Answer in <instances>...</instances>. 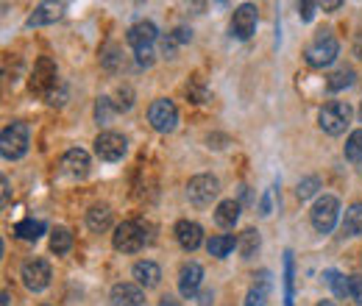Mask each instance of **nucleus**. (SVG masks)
<instances>
[{"mask_svg": "<svg viewBox=\"0 0 362 306\" xmlns=\"http://www.w3.org/2000/svg\"><path fill=\"white\" fill-rule=\"evenodd\" d=\"M351 278V298L362 304V276H349Z\"/></svg>", "mask_w": 362, "mask_h": 306, "instance_id": "nucleus-33", "label": "nucleus"}, {"mask_svg": "<svg viewBox=\"0 0 362 306\" xmlns=\"http://www.w3.org/2000/svg\"><path fill=\"white\" fill-rule=\"evenodd\" d=\"M221 192V181L215 175H195L187 184V195L195 206H209Z\"/></svg>", "mask_w": 362, "mask_h": 306, "instance_id": "nucleus-7", "label": "nucleus"}, {"mask_svg": "<svg viewBox=\"0 0 362 306\" xmlns=\"http://www.w3.org/2000/svg\"><path fill=\"white\" fill-rule=\"evenodd\" d=\"M320 8H329V11H334V8H340V0H332V3H320Z\"/></svg>", "mask_w": 362, "mask_h": 306, "instance_id": "nucleus-39", "label": "nucleus"}, {"mask_svg": "<svg viewBox=\"0 0 362 306\" xmlns=\"http://www.w3.org/2000/svg\"><path fill=\"white\" fill-rule=\"evenodd\" d=\"M354 84V70H337V73H332L329 76V81H326V87H329V92H340V89L351 87Z\"/></svg>", "mask_w": 362, "mask_h": 306, "instance_id": "nucleus-27", "label": "nucleus"}, {"mask_svg": "<svg viewBox=\"0 0 362 306\" xmlns=\"http://www.w3.org/2000/svg\"><path fill=\"white\" fill-rule=\"evenodd\" d=\"M265 295H268V273H265V281L259 287H251V293L245 298V306H265Z\"/></svg>", "mask_w": 362, "mask_h": 306, "instance_id": "nucleus-29", "label": "nucleus"}, {"mask_svg": "<svg viewBox=\"0 0 362 306\" xmlns=\"http://www.w3.org/2000/svg\"><path fill=\"white\" fill-rule=\"evenodd\" d=\"M132 276L136 278L139 287L148 290V287H156V284L162 281V267L156 262H148V259H145V262H136L134 267H132Z\"/></svg>", "mask_w": 362, "mask_h": 306, "instance_id": "nucleus-17", "label": "nucleus"}, {"mask_svg": "<svg viewBox=\"0 0 362 306\" xmlns=\"http://www.w3.org/2000/svg\"><path fill=\"white\" fill-rule=\"evenodd\" d=\"M201 281H204V267H201V264H198V262L181 264V270H179V293L184 295V298H192V295L198 293Z\"/></svg>", "mask_w": 362, "mask_h": 306, "instance_id": "nucleus-12", "label": "nucleus"}, {"mask_svg": "<svg viewBox=\"0 0 362 306\" xmlns=\"http://www.w3.org/2000/svg\"><path fill=\"white\" fill-rule=\"evenodd\" d=\"M340 218V204L334 195H323L317 198L315 206H313V225H315L317 234H329L334 228V223Z\"/></svg>", "mask_w": 362, "mask_h": 306, "instance_id": "nucleus-6", "label": "nucleus"}, {"mask_svg": "<svg viewBox=\"0 0 362 306\" xmlns=\"http://www.w3.org/2000/svg\"><path fill=\"white\" fill-rule=\"evenodd\" d=\"M126 151H129V142H126L123 134L117 131H103L95 139V153L103 162H120L126 156Z\"/></svg>", "mask_w": 362, "mask_h": 306, "instance_id": "nucleus-8", "label": "nucleus"}, {"mask_svg": "<svg viewBox=\"0 0 362 306\" xmlns=\"http://www.w3.org/2000/svg\"><path fill=\"white\" fill-rule=\"evenodd\" d=\"M87 225H90L92 231H106L112 225V209L106 204H95L87 212Z\"/></svg>", "mask_w": 362, "mask_h": 306, "instance_id": "nucleus-18", "label": "nucleus"}, {"mask_svg": "<svg viewBox=\"0 0 362 306\" xmlns=\"http://www.w3.org/2000/svg\"><path fill=\"white\" fill-rule=\"evenodd\" d=\"M237 220H240V204L237 201H221L218 209H215V223L223 225V228H231Z\"/></svg>", "mask_w": 362, "mask_h": 306, "instance_id": "nucleus-19", "label": "nucleus"}, {"mask_svg": "<svg viewBox=\"0 0 362 306\" xmlns=\"http://www.w3.org/2000/svg\"><path fill=\"white\" fill-rule=\"evenodd\" d=\"M317 306H337V304H334V301H320Z\"/></svg>", "mask_w": 362, "mask_h": 306, "instance_id": "nucleus-44", "label": "nucleus"}, {"mask_svg": "<svg viewBox=\"0 0 362 306\" xmlns=\"http://www.w3.org/2000/svg\"><path fill=\"white\" fill-rule=\"evenodd\" d=\"M156 37H159L156 25L148 23V20H142V23H134V25L129 28V37H126V40L134 45V50H139V47H151V45L156 42Z\"/></svg>", "mask_w": 362, "mask_h": 306, "instance_id": "nucleus-15", "label": "nucleus"}, {"mask_svg": "<svg viewBox=\"0 0 362 306\" xmlns=\"http://www.w3.org/2000/svg\"><path fill=\"white\" fill-rule=\"evenodd\" d=\"M159 306H181L179 301H173V298H162V301H159Z\"/></svg>", "mask_w": 362, "mask_h": 306, "instance_id": "nucleus-42", "label": "nucleus"}, {"mask_svg": "<svg viewBox=\"0 0 362 306\" xmlns=\"http://www.w3.org/2000/svg\"><path fill=\"white\" fill-rule=\"evenodd\" d=\"M346 159L349 162H362V131H354L346 142Z\"/></svg>", "mask_w": 362, "mask_h": 306, "instance_id": "nucleus-28", "label": "nucleus"}, {"mask_svg": "<svg viewBox=\"0 0 362 306\" xmlns=\"http://www.w3.org/2000/svg\"><path fill=\"white\" fill-rule=\"evenodd\" d=\"M3 204H8V178H3Z\"/></svg>", "mask_w": 362, "mask_h": 306, "instance_id": "nucleus-41", "label": "nucleus"}, {"mask_svg": "<svg viewBox=\"0 0 362 306\" xmlns=\"http://www.w3.org/2000/svg\"><path fill=\"white\" fill-rule=\"evenodd\" d=\"M259 231L257 228H245L243 234H240V240H237V248H240V254L245 257V259H251L257 251H259Z\"/></svg>", "mask_w": 362, "mask_h": 306, "instance_id": "nucleus-23", "label": "nucleus"}, {"mask_svg": "<svg viewBox=\"0 0 362 306\" xmlns=\"http://www.w3.org/2000/svg\"><path fill=\"white\" fill-rule=\"evenodd\" d=\"M23 276V284L31 290V293H42L47 284H50V264L45 259H28L20 270Z\"/></svg>", "mask_w": 362, "mask_h": 306, "instance_id": "nucleus-9", "label": "nucleus"}, {"mask_svg": "<svg viewBox=\"0 0 362 306\" xmlns=\"http://www.w3.org/2000/svg\"><path fill=\"white\" fill-rule=\"evenodd\" d=\"M62 17V11H59V6H40L31 17H28V25L34 28V25H45V23H56Z\"/></svg>", "mask_w": 362, "mask_h": 306, "instance_id": "nucleus-26", "label": "nucleus"}, {"mask_svg": "<svg viewBox=\"0 0 362 306\" xmlns=\"http://www.w3.org/2000/svg\"><path fill=\"white\" fill-rule=\"evenodd\" d=\"M354 56H357V59L362 61V31L357 34V37H354Z\"/></svg>", "mask_w": 362, "mask_h": 306, "instance_id": "nucleus-37", "label": "nucleus"}, {"mask_svg": "<svg viewBox=\"0 0 362 306\" xmlns=\"http://www.w3.org/2000/svg\"><path fill=\"white\" fill-rule=\"evenodd\" d=\"M148 240L151 237H145V225L142 223H132V220L129 223H120L115 228V237H112L115 248L123 251V254H136Z\"/></svg>", "mask_w": 362, "mask_h": 306, "instance_id": "nucleus-4", "label": "nucleus"}, {"mask_svg": "<svg viewBox=\"0 0 362 306\" xmlns=\"http://www.w3.org/2000/svg\"><path fill=\"white\" fill-rule=\"evenodd\" d=\"M343 234H346V237H360L362 234V204H351V206L346 209Z\"/></svg>", "mask_w": 362, "mask_h": 306, "instance_id": "nucleus-21", "label": "nucleus"}, {"mask_svg": "<svg viewBox=\"0 0 362 306\" xmlns=\"http://www.w3.org/2000/svg\"><path fill=\"white\" fill-rule=\"evenodd\" d=\"M323 278H326V284L332 287V293H334L337 298L351 295V278H346L343 273H337V270H326V273H323Z\"/></svg>", "mask_w": 362, "mask_h": 306, "instance_id": "nucleus-24", "label": "nucleus"}, {"mask_svg": "<svg viewBox=\"0 0 362 306\" xmlns=\"http://www.w3.org/2000/svg\"><path fill=\"white\" fill-rule=\"evenodd\" d=\"M0 301H3L0 306H8V301H11V298H8V293H3V295H0Z\"/></svg>", "mask_w": 362, "mask_h": 306, "instance_id": "nucleus-43", "label": "nucleus"}, {"mask_svg": "<svg viewBox=\"0 0 362 306\" xmlns=\"http://www.w3.org/2000/svg\"><path fill=\"white\" fill-rule=\"evenodd\" d=\"M148 123L162 134L173 131V129H176V123H179V109H176V103H173V100H168V98L153 100V103H151V109H148Z\"/></svg>", "mask_w": 362, "mask_h": 306, "instance_id": "nucleus-5", "label": "nucleus"}, {"mask_svg": "<svg viewBox=\"0 0 362 306\" xmlns=\"http://www.w3.org/2000/svg\"><path fill=\"white\" fill-rule=\"evenodd\" d=\"M170 37H173V40H176V42H189V37H192V34H189V31H187V28H176V31H173V34H170Z\"/></svg>", "mask_w": 362, "mask_h": 306, "instance_id": "nucleus-36", "label": "nucleus"}, {"mask_svg": "<svg viewBox=\"0 0 362 306\" xmlns=\"http://www.w3.org/2000/svg\"><path fill=\"white\" fill-rule=\"evenodd\" d=\"M320 187V181H317L315 175H310V178H304L301 184H298V189H296V195L301 198V201H307V198H313L315 195V189Z\"/></svg>", "mask_w": 362, "mask_h": 306, "instance_id": "nucleus-32", "label": "nucleus"}, {"mask_svg": "<svg viewBox=\"0 0 362 306\" xmlns=\"http://www.w3.org/2000/svg\"><path fill=\"white\" fill-rule=\"evenodd\" d=\"M14 234L20 237V240H28V242H34V240H40L42 234H45V223L42 220H20L17 225H14Z\"/></svg>", "mask_w": 362, "mask_h": 306, "instance_id": "nucleus-20", "label": "nucleus"}, {"mask_svg": "<svg viewBox=\"0 0 362 306\" xmlns=\"http://www.w3.org/2000/svg\"><path fill=\"white\" fill-rule=\"evenodd\" d=\"M201 306H212V293H209V290L201 295Z\"/></svg>", "mask_w": 362, "mask_h": 306, "instance_id": "nucleus-40", "label": "nucleus"}, {"mask_svg": "<svg viewBox=\"0 0 362 306\" xmlns=\"http://www.w3.org/2000/svg\"><path fill=\"white\" fill-rule=\"evenodd\" d=\"M351 117H354V112H351V106H349L346 100H329V103L317 112V126L326 134L337 136V134H343L349 129Z\"/></svg>", "mask_w": 362, "mask_h": 306, "instance_id": "nucleus-1", "label": "nucleus"}, {"mask_svg": "<svg viewBox=\"0 0 362 306\" xmlns=\"http://www.w3.org/2000/svg\"><path fill=\"white\" fill-rule=\"evenodd\" d=\"M176 240L184 251H195L204 242V228L195 220H179L176 223Z\"/></svg>", "mask_w": 362, "mask_h": 306, "instance_id": "nucleus-13", "label": "nucleus"}, {"mask_svg": "<svg viewBox=\"0 0 362 306\" xmlns=\"http://www.w3.org/2000/svg\"><path fill=\"white\" fill-rule=\"evenodd\" d=\"M62 167H64V173L76 175V178H84V175L90 173V153L81 151V148H70L64 153V159H62Z\"/></svg>", "mask_w": 362, "mask_h": 306, "instance_id": "nucleus-14", "label": "nucleus"}, {"mask_svg": "<svg viewBox=\"0 0 362 306\" xmlns=\"http://www.w3.org/2000/svg\"><path fill=\"white\" fill-rule=\"evenodd\" d=\"M136 61L145 64V67L153 64V50H151V47H139V50H136Z\"/></svg>", "mask_w": 362, "mask_h": 306, "instance_id": "nucleus-34", "label": "nucleus"}, {"mask_svg": "<svg viewBox=\"0 0 362 306\" xmlns=\"http://www.w3.org/2000/svg\"><path fill=\"white\" fill-rule=\"evenodd\" d=\"M73 248V234L67 228H53L50 234V251L53 254H67Z\"/></svg>", "mask_w": 362, "mask_h": 306, "instance_id": "nucleus-25", "label": "nucleus"}, {"mask_svg": "<svg viewBox=\"0 0 362 306\" xmlns=\"http://www.w3.org/2000/svg\"><path fill=\"white\" fill-rule=\"evenodd\" d=\"M262 215H271V195L262 198Z\"/></svg>", "mask_w": 362, "mask_h": 306, "instance_id": "nucleus-38", "label": "nucleus"}, {"mask_svg": "<svg viewBox=\"0 0 362 306\" xmlns=\"http://www.w3.org/2000/svg\"><path fill=\"white\" fill-rule=\"evenodd\" d=\"M360 117H362V103H360Z\"/></svg>", "mask_w": 362, "mask_h": 306, "instance_id": "nucleus-45", "label": "nucleus"}, {"mask_svg": "<svg viewBox=\"0 0 362 306\" xmlns=\"http://www.w3.org/2000/svg\"><path fill=\"white\" fill-rule=\"evenodd\" d=\"M234 248H237V240H234L231 234H218V237H212V240L206 242V251H209L212 257H218V259L228 257Z\"/></svg>", "mask_w": 362, "mask_h": 306, "instance_id": "nucleus-22", "label": "nucleus"}, {"mask_svg": "<svg viewBox=\"0 0 362 306\" xmlns=\"http://www.w3.org/2000/svg\"><path fill=\"white\" fill-rule=\"evenodd\" d=\"M254 31H257V6H251V3L237 6L234 17H231V34L237 40H251Z\"/></svg>", "mask_w": 362, "mask_h": 306, "instance_id": "nucleus-10", "label": "nucleus"}, {"mask_svg": "<svg viewBox=\"0 0 362 306\" xmlns=\"http://www.w3.org/2000/svg\"><path fill=\"white\" fill-rule=\"evenodd\" d=\"M313 8H315V3H301V6H298L301 20H313Z\"/></svg>", "mask_w": 362, "mask_h": 306, "instance_id": "nucleus-35", "label": "nucleus"}, {"mask_svg": "<svg viewBox=\"0 0 362 306\" xmlns=\"http://www.w3.org/2000/svg\"><path fill=\"white\" fill-rule=\"evenodd\" d=\"M53 87H56V64H53L47 56H42V59L34 64L31 92H37V95H47Z\"/></svg>", "mask_w": 362, "mask_h": 306, "instance_id": "nucleus-11", "label": "nucleus"}, {"mask_svg": "<svg viewBox=\"0 0 362 306\" xmlns=\"http://www.w3.org/2000/svg\"><path fill=\"white\" fill-rule=\"evenodd\" d=\"M112 114H115L112 100H109V98H98V103H95V120H98V123H109Z\"/></svg>", "mask_w": 362, "mask_h": 306, "instance_id": "nucleus-30", "label": "nucleus"}, {"mask_svg": "<svg viewBox=\"0 0 362 306\" xmlns=\"http://www.w3.org/2000/svg\"><path fill=\"white\" fill-rule=\"evenodd\" d=\"M28 151V126L14 120L0 134V153L3 159H23Z\"/></svg>", "mask_w": 362, "mask_h": 306, "instance_id": "nucleus-3", "label": "nucleus"}, {"mask_svg": "<svg viewBox=\"0 0 362 306\" xmlns=\"http://www.w3.org/2000/svg\"><path fill=\"white\" fill-rule=\"evenodd\" d=\"M337 50H340V45H337L332 31H317L315 40L304 50V59L310 67H329L337 59Z\"/></svg>", "mask_w": 362, "mask_h": 306, "instance_id": "nucleus-2", "label": "nucleus"}, {"mask_svg": "<svg viewBox=\"0 0 362 306\" xmlns=\"http://www.w3.org/2000/svg\"><path fill=\"white\" fill-rule=\"evenodd\" d=\"M284 287H287V306H293V254H284Z\"/></svg>", "mask_w": 362, "mask_h": 306, "instance_id": "nucleus-31", "label": "nucleus"}, {"mask_svg": "<svg viewBox=\"0 0 362 306\" xmlns=\"http://www.w3.org/2000/svg\"><path fill=\"white\" fill-rule=\"evenodd\" d=\"M112 301H115V306H142L145 304V293H142L139 284H115Z\"/></svg>", "mask_w": 362, "mask_h": 306, "instance_id": "nucleus-16", "label": "nucleus"}]
</instances>
